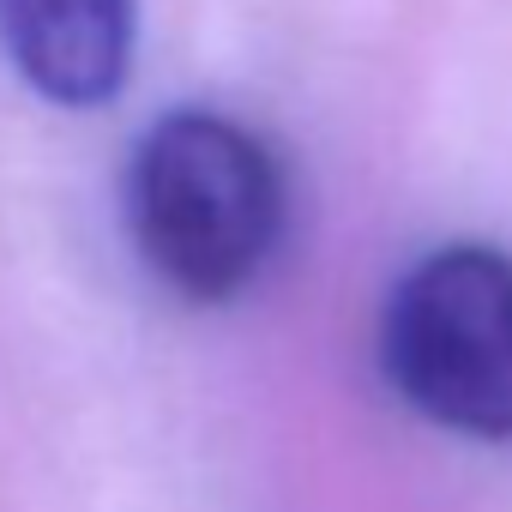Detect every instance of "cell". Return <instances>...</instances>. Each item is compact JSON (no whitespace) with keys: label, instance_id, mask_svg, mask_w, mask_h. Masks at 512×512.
Instances as JSON below:
<instances>
[{"label":"cell","instance_id":"1","mask_svg":"<svg viewBox=\"0 0 512 512\" xmlns=\"http://www.w3.org/2000/svg\"><path fill=\"white\" fill-rule=\"evenodd\" d=\"M284 163L217 109L151 121L127 163V229L139 260L187 302H235L284 235Z\"/></svg>","mask_w":512,"mask_h":512},{"label":"cell","instance_id":"2","mask_svg":"<svg viewBox=\"0 0 512 512\" xmlns=\"http://www.w3.org/2000/svg\"><path fill=\"white\" fill-rule=\"evenodd\" d=\"M380 368L428 422L512 440V260L452 241L416 260L380 314Z\"/></svg>","mask_w":512,"mask_h":512},{"label":"cell","instance_id":"3","mask_svg":"<svg viewBox=\"0 0 512 512\" xmlns=\"http://www.w3.org/2000/svg\"><path fill=\"white\" fill-rule=\"evenodd\" d=\"M133 43V0H0V49L13 73L61 109H103L121 97Z\"/></svg>","mask_w":512,"mask_h":512}]
</instances>
